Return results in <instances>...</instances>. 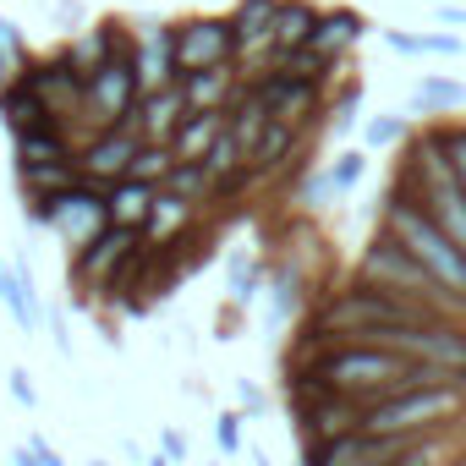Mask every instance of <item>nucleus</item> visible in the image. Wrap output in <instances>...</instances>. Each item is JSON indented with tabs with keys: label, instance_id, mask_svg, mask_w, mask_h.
<instances>
[{
	"label": "nucleus",
	"instance_id": "f8f14e48",
	"mask_svg": "<svg viewBox=\"0 0 466 466\" xmlns=\"http://www.w3.org/2000/svg\"><path fill=\"white\" fill-rule=\"evenodd\" d=\"M181 88H187V105L192 110H208V105H230L242 88H237V72H230V61L219 66H198V72H181Z\"/></svg>",
	"mask_w": 466,
	"mask_h": 466
},
{
	"label": "nucleus",
	"instance_id": "a878e982",
	"mask_svg": "<svg viewBox=\"0 0 466 466\" xmlns=\"http://www.w3.org/2000/svg\"><path fill=\"white\" fill-rule=\"evenodd\" d=\"M12 395H17V400H23V406H34V400H39V390H34V384H28V373H23V368H17V373H12Z\"/></svg>",
	"mask_w": 466,
	"mask_h": 466
},
{
	"label": "nucleus",
	"instance_id": "ddd939ff",
	"mask_svg": "<svg viewBox=\"0 0 466 466\" xmlns=\"http://www.w3.org/2000/svg\"><path fill=\"white\" fill-rule=\"evenodd\" d=\"M17 176H23V187H28V198H56V192H66L72 181H83V159H17Z\"/></svg>",
	"mask_w": 466,
	"mask_h": 466
},
{
	"label": "nucleus",
	"instance_id": "20e7f679",
	"mask_svg": "<svg viewBox=\"0 0 466 466\" xmlns=\"http://www.w3.org/2000/svg\"><path fill=\"white\" fill-rule=\"evenodd\" d=\"M143 99V77H137V50L132 56H105L94 72H88V88H83V116L99 121V127H121L132 121Z\"/></svg>",
	"mask_w": 466,
	"mask_h": 466
},
{
	"label": "nucleus",
	"instance_id": "4468645a",
	"mask_svg": "<svg viewBox=\"0 0 466 466\" xmlns=\"http://www.w3.org/2000/svg\"><path fill=\"white\" fill-rule=\"evenodd\" d=\"M154 198H159L154 181H143V176H121V181H110V219L143 230L148 214H154Z\"/></svg>",
	"mask_w": 466,
	"mask_h": 466
},
{
	"label": "nucleus",
	"instance_id": "c85d7f7f",
	"mask_svg": "<svg viewBox=\"0 0 466 466\" xmlns=\"http://www.w3.org/2000/svg\"><path fill=\"white\" fill-rule=\"evenodd\" d=\"M0 45H12V50H17V28H12L6 17H0Z\"/></svg>",
	"mask_w": 466,
	"mask_h": 466
},
{
	"label": "nucleus",
	"instance_id": "dca6fc26",
	"mask_svg": "<svg viewBox=\"0 0 466 466\" xmlns=\"http://www.w3.org/2000/svg\"><path fill=\"white\" fill-rule=\"evenodd\" d=\"M362 34H368V23H362L357 12H324L308 45H313V50H324L329 61H340V56H346V50H351V45H357Z\"/></svg>",
	"mask_w": 466,
	"mask_h": 466
},
{
	"label": "nucleus",
	"instance_id": "7ed1b4c3",
	"mask_svg": "<svg viewBox=\"0 0 466 466\" xmlns=\"http://www.w3.org/2000/svg\"><path fill=\"white\" fill-rule=\"evenodd\" d=\"M34 219L56 225L61 237H72V242H88L94 230L110 225V181H94V176L83 170V181H72L66 192L34 198Z\"/></svg>",
	"mask_w": 466,
	"mask_h": 466
},
{
	"label": "nucleus",
	"instance_id": "2eb2a0df",
	"mask_svg": "<svg viewBox=\"0 0 466 466\" xmlns=\"http://www.w3.org/2000/svg\"><path fill=\"white\" fill-rule=\"evenodd\" d=\"M0 116H6V127H12V132L50 127V121H56V110L34 94V83H28V77H23V83H0Z\"/></svg>",
	"mask_w": 466,
	"mask_h": 466
},
{
	"label": "nucleus",
	"instance_id": "b1692460",
	"mask_svg": "<svg viewBox=\"0 0 466 466\" xmlns=\"http://www.w3.org/2000/svg\"><path fill=\"white\" fill-rule=\"evenodd\" d=\"M444 148H450V165H455V176L466 187V127H444Z\"/></svg>",
	"mask_w": 466,
	"mask_h": 466
},
{
	"label": "nucleus",
	"instance_id": "39448f33",
	"mask_svg": "<svg viewBox=\"0 0 466 466\" xmlns=\"http://www.w3.org/2000/svg\"><path fill=\"white\" fill-rule=\"evenodd\" d=\"M137 237H143V230L137 225H105V230H94V237L88 242H77V258H72V280L77 286H88V291H99L110 275H116V264L137 248Z\"/></svg>",
	"mask_w": 466,
	"mask_h": 466
},
{
	"label": "nucleus",
	"instance_id": "a211bd4d",
	"mask_svg": "<svg viewBox=\"0 0 466 466\" xmlns=\"http://www.w3.org/2000/svg\"><path fill=\"white\" fill-rule=\"evenodd\" d=\"M187 219H192V198H181V192H170V187H159V198H154V214H148V237H159V242H170V237H181L187 230Z\"/></svg>",
	"mask_w": 466,
	"mask_h": 466
},
{
	"label": "nucleus",
	"instance_id": "aec40b11",
	"mask_svg": "<svg viewBox=\"0 0 466 466\" xmlns=\"http://www.w3.org/2000/svg\"><path fill=\"white\" fill-rule=\"evenodd\" d=\"M17 159H66V137H61V127L50 121V127H28V132H17Z\"/></svg>",
	"mask_w": 466,
	"mask_h": 466
},
{
	"label": "nucleus",
	"instance_id": "423d86ee",
	"mask_svg": "<svg viewBox=\"0 0 466 466\" xmlns=\"http://www.w3.org/2000/svg\"><path fill=\"white\" fill-rule=\"evenodd\" d=\"M237 56V28L219 23V17H192L176 28V61L181 72H198V66H219Z\"/></svg>",
	"mask_w": 466,
	"mask_h": 466
},
{
	"label": "nucleus",
	"instance_id": "9d476101",
	"mask_svg": "<svg viewBox=\"0 0 466 466\" xmlns=\"http://www.w3.org/2000/svg\"><path fill=\"white\" fill-rule=\"evenodd\" d=\"M297 143H302V121L269 116V127H264V132L253 137V148H248V170H253V181H264V176L286 170V159L297 154Z\"/></svg>",
	"mask_w": 466,
	"mask_h": 466
},
{
	"label": "nucleus",
	"instance_id": "bb28decb",
	"mask_svg": "<svg viewBox=\"0 0 466 466\" xmlns=\"http://www.w3.org/2000/svg\"><path fill=\"white\" fill-rule=\"evenodd\" d=\"M439 23H455V28H466V6H439Z\"/></svg>",
	"mask_w": 466,
	"mask_h": 466
},
{
	"label": "nucleus",
	"instance_id": "cd10ccee",
	"mask_svg": "<svg viewBox=\"0 0 466 466\" xmlns=\"http://www.w3.org/2000/svg\"><path fill=\"white\" fill-rule=\"evenodd\" d=\"M165 455H187V439L181 433H165Z\"/></svg>",
	"mask_w": 466,
	"mask_h": 466
},
{
	"label": "nucleus",
	"instance_id": "412c9836",
	"mask_svg": "<svg viewBox=\"0 0 466 466\" xmlns=\"http://www.w3.org/2000/svg\"><path fill=\"white\" fill-rule=\"evenodd\" d=\"M461 105H466V88L455 77H422V88L411 99V110H461Z\"/></svg>",
	"mask_w": 466,
	"mask_h": 466
},
{
	"label": "nucleus",
	"instance_id": "f3484780",
	"mask_svg": "<svg viewBox=\"0 0 466 466\" xmlns=\"http://www.w3.org/2000/svg\"><path fill=\"white\" fill-rule=\"evenodd\" d=\"M319 6H308V0H280V12H275V50H297L313 39L319 28Z\"/></svg>",
	"mask_w": 466,
	"mask_h": 466
},
{
	"label": "nucleus",
	"instance_id": "6ab92c4d",
	"mask_svg": "<svg viewBox=\"0 0 466 466\" xmlns=\"http://www.w3.org/2000/svg\"><path fill=\"white\" fill-rule=\"evenodd\" d=\"M384 45L395 56H461V39L455 34H384Z\"/></svg>",
	"mask_w": 466,
	"mask_h": 466
},
{
	"label": "nucleus",
	"instance_id": "393cba45",
	"mask_svg": "<svg viewBox=\"0 0 466 466\" xmlns=\"http://www.w3.org/2000/svg\"><path fill=\"white\" fill-rule=\"evenodd\" d=\"M214 439H219V450H225V455H237V450H242V417H219Z\"/></svg>",
	"mask_w": 466,
	"mask_h": 466
},
{
	"label": "nucleus",
	"instance_id": "f03ea898",
	"mask_svg": "<svg viewBox=\"0 0 466 466\" xmlns=\"http://www.w3.org/2000/svg\"><path fill=\"white\" fill-rule=\"evenodd\" d=\"M461 411H466V384H406V390H390V395L368 400L357 428L406 439V433H439Z\"/></svg>",
	"mask_w": 466,
	"mask_h": 466
},
{
	"label": "nucleus",
	"instance_id": "f257e3e1",
	"mask_svg": "<svg viewBox=\"0 0 466 466\" xmlns=\"http://www.w3.org/2000/svg\"><path fill=\"white\" fill-rule=\"evenodd\" d=\"M384 230H390V237H400L455 297H466V248L450 237V230L417 203V192H406L400 181H395L390 198H384Z\"/></svg>",
	"mask_w": 466,
	"mask_h": 466
},
{
	"label": "nucleus",
	"instance_id": "5701e85b",
	"mask_svg": "<svg viewBox=\"0 0 466 466\" xmlns=\"http://www.w3.org/2000/svg\"><path fill=\"white\" fill-rule=\"evenodd\" d=\"M406 132H411V127H406L400 116H384V121L368 127V143H373V148H384V143H406Z\"/></svg>",
	"mask_w": 466,
	"mask_h": 466
},
{
	"label": "nucleus",
	"instance_id": "1a4fd4ad",
	"mask_svg": "<svg viewBox=\"0 0 466 466\" xmlns=\"http://www.w3.org/2000/svg\"><path fill=\"white\" fill-rule=\"evenodd\" d=\"M187 110H192V105H187V88H181V77H176V83H159V88H148V94L137 99L132 121H137V132H143V137H154V143H170V132H176V121H181Z\"/></svg>",
	"mask_w": 466,
	"mask_h": 466
},
{
	"label": "nucleus",
	"instance_id": "4be33fe9",
	"mask_svg": "<svg viewBox=\"0 0 466 466\" xmlns=\"http://www.w3.org/2000/svg\"><path fill=\"white\" fill-rule=\"evenodd\" d=\"M362 170H368V159L351 148V154H340L335 165H329V181H335V192H351L357 181H362Z\"/></svg>",
	"mask_w": 466,
	"mask_h": 466
},
{
	"label": "nucleus",
	"instance_id": "9b49d317",
	"mask_svg": "<svg viewBox=\"0 0 466 466\" xmlns=\"http://www.w3.org/2000/svg\"><path fill=\"white\" fill-rule=\"evenodd\" d=\"M137 77H143V88H159V83H176V77H181L176 28H154V34L137 45Z\"/></svg>",
	"mask_w": 466,
	"mask_h": 466
},
{
	"label": "nucleus",
	"instance_id": "0eeeda50",
	"mask_svg": "<svg viewBox=\"0 0 466 466\" xmlns=\"http://www.w3.org/2000/svg\"><path fill=\"white\" fill-rule=\"evenodd\" d=\"M319 83H324V77H302V72H280V66H269V72L253 77V88H258V94L269 99V110L286 116V121H308V116L319 110Z\"/></svg>",
	"mask_w": 466,
	"mask_h": 466
},
{
	"label": "nucleus",
	"instance_id": "6e6552de",
	"mask_svg": "<svg viewBox=\"0 0 466 466\" xmlns=\"http://www.w3.org/2000/svg\"><path fill=\"white\" fill-rule=\"evenodd\" d=\"M137 148H143V132H132L127 121H121V127H105V132L83 148V170H88L94 181H121V176L132 170Z\"/></svg>",
	"mask_w": 466,
	"mask_h": 466
}]
</instances>
